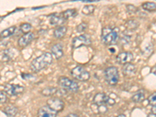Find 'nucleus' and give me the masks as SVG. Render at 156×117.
<instances>
[{"instance_id": "26", "label": "nucleus", "mask_w": 156, "mask_h": 117, "mask_svg": "<svg viewBox=\"0 0 156 117\" xmlns=\"http://www.w3.org/2000/svg\"><path fill=\"white\" fill-rule=\"evenodd\" d=\"M139 23L136 20H130L129 21L126 22V27L128 29L130 30H135V29L138 27Z\"/></svg>"}, {"instance_id": "20", "label": "nucleus", "mask_w": 156, "mask_h": 117, "mask_svg": "<svg viewBox=\"0 0 156 117\" xmlns=\"http://www.w3.org/2000/svg\"><path fill=\"white\" fill-rule=\"evenodd\" d=\"M13 53L10 49H6L3 50L1 53V56H2V62H8V61L11 60L13 58Z\"/></svg>"}, {"instance_id": "28", "label": "nucleus", "mask_w": 156, "mask_h": 117, "mask_svg": "<svg viewBox=\"0 0 156 117\" xmlns=\"http://www.w3.org/2000/svg\"><path fill=\"white\" fill-rule=\"evenodd\" d=\"M87 28V24L86 23H81L77 27V32L79 33H82L84 32V30H86V29Z\"/></svg>"}, {"instance_id": "33", "label": "nucleus", "mask_w": 156, "mask_h": 117, "mask_svg": "<svg viewBox=\"0 0 156 117\" xmlns=\"http://www.w3.org/2000/svg\"><path fill=\"white\" fill-rule=\"evenodd\" d=\"M64 117H79V116H78L77 115H76L75 113H69V115L66 116Z\"/></svg>"}, {"instance_id": "32", "label": "nucleus", "mask_w": 156, "mask_h": 117, "mask_svg": "<svg viewBox=\"0 0 156 117\" xmlns=\"http://www.w3.org/2000/svg\"><path fill=\"white\" fill-rule=\"evenodd\" d=\"M115 103H116L115 99H113V98H112L110 96H108V101H107L106 104L108 105H113L115 104Z\"/></svg>"}, {"instance_id": "10", "label": "nucleus", "mask_w": 156, "mask_h": 117, "mask_svg": "<svg viewBox=\"0 0 156 117\" xmlns=\"http://www.w3.org/2000/svg\"><path fill=\"white\" fill-rule=\"evenodd\" d=\"M57 112L46 105L39 108L38 111V117H56Z\"/></svg>"}, {"instance_id": "2", "label": "nucleus", "mask_w": 156, "mask_h": 117, "mask_svg": "<svg viewBox=\"0 0 156 117\" xmlns=\"http://www.w3.org/2000/svg\"><path fill=\"white\" fill-rule=\"evenodd\" d=\"M119 40V28H111L109 27H106L102 29V41L105 45L112 46L116 45Z\"/></svg>"}, {"instance_id": "31", "label": "nucleus", "mask_w": 156, "mask_h": 117, "mask_svg": "<svg viewBox=\"0 0 156 117\" xmlns=\"http://www.w3.org/2000/svg\"><path fill=\"white\" fill-rule=\"evenodd\" d=\"M126 7H127V10L131 13H135V11L136 10V7H135L134 6H133V5H127Z\"/></svg>"}, {"instance_id": "23", "label": "nucleus", "mask_w": 156, "mask_h": 117, "mask_svg": "<svg viewBox=\"0 0 156 117\" xmlns=\"http://www.w3.org/2000/svg\"><path fill=\"white\" fill-rule=\"evenodd\" d=\"M95 9V6L94 5H86L84 6L83 7L82 9V13L84 15L88 16L91 15L92 13H94V11Z\"/></svg>"}, {"instance_id": "25", "label": "nucleus", "mask_w": 156, "mask_h": 117, "mask_svg": "<svg viewBox=\"0 0 156 117\" xmlns=\"http://www.w3.org/2000/svg\"><path fill=\"white\" fill-rule=\"evenodd\" d=\"M142 8H143L144 10L152 12V11H155L156 9V4L155 2H144L143 4H142Z\"/></svg>"}, {"instance_id": "14", "label": "nucleus", "mask_w": 156, "mask_h": 117, "mask_svg": "<svg viewBox=\"0 0 156 117\" xmlns=\"http://www.w3.org/2000/svg\"><path fill=\"white\" fill-rule=\"evenodd\" d=\"M51 52L52 55L56 59H59L63 56V46L62 44L57 43L55 44L54 46L51 48Z\"/></svg>"}, {"instance_id": "8", "label": "nucleus", "mask_w": 156, "mask_h": 117, "mask_svg": "<svg viewBox=\"0 0 156 117\" xmlns=\"http://www.w3.org/2000/svg\"><path fill=\"white\" fill-rule=\"evenodd\" d=\"M46 104H47V106H48L50 108H52V110L56 111L57 113L63 110L64 105H65L63 100L58 98H51L47 100Z\"/></svg>"}, {"instance_id": "22", "label": "nucleus", "mask_w": 156, "mask_h": 117, "mask_svg": "<svg viewBox=\"0 0 156 117\" xmlns=\"http://www.w3.org/2000/svg\"><path fill=\"white\" fill-rule=\"evenodd\" d=\"M63 17L65 18L66 20H68L69 18H73L74 17H76L77 14V12L75 9H66V11H64L63 13H62Z\"/></svg>"}, {"instance_id": "19", "label": "nucleus", "mask_w": 156, "mask_h": 117, "mask_svg": "<svg viewBox=\"0 0 156 117\" xmlns=\"http://www.w3.org/2000/svg\"><path fill=\"white\" fill-rule=\"evenodd\" d=\"M3 112L5 113V114L9 117L15 116L18 113V108L15 106H7L4 108Z\"/></svg>"}, {"instance_id": "30", "label": "nucleus", "mask_w": 156, "mask_h": 117, "mask_svg": "<svg viewBox=\"0 0 156 117\" xmlns=\"http://www.w3.org/2000/svg\"><path fill=\"white\" fill-rule=\"evenodd\" d=\"M107 111V108L105 105H101L98 106V113H105Z\"/></svg>"}, {"instance_id": "16", "label": "nucleus", "mask_w": 156, "mask_h": 117, "mask_svg": "<svg viewBox=\"0 0 156 117\" xmlns=\"http://www.w3.org/2000/svg\"><path fill=\"white\" fill-rule=\"evenodd\" d=\"M66 31H67V27L66 26L58 27L57 28L55 29L54 32H53V36L56 39H60L65 36Z\"/></svg>"}, {"instance_id": "24", "label": "nucleus", "mask_w": 156, "mask_h": 117, "mask_svg": "<svg viewBox=\"0 0 156 117\" xmlns=\"http://www.w3.org/2000/svg\"><path fill=\"white\" fill-rule=\"evenodd\" d=\"M149 104L152 105V112L153 114L156 115V94H153L148 98Z\"/></svg>"}, {"instance_id": "15", "label": "nucleus", "mask_w": 156, "mask_h": 117, "mask_svg": "<svg viewBox=\"0 0 156 117\" xmlns=\"http://www.w3.org/2000/svg\"><path fill=\"white\" fill-rule=\"evenodd\" d=\"M66 20L63 17V14L58 15V14H54L50 17V24L52 25H56V26H59L61 24H63Z\"/></svg>"}, {"instance_id": "18", "label": "nucleus", "mask_w": 156, "mask_h": 117, "mask_svg": "<svg viewBox=\"0 0 156 117\" xmlns=\"http://www.w3.org/2000/svg\"><path fill=\"white\" fill-rule=\"evenodd\" d=\"M16 30H17L16 26H12L10 27H9V28L2 30V31H1V34H0L1 38H6L9 37V36L13 35V34L15 33Z\"/></svg>"}, {"instance_id": "13", "label": "nucleus", "mask_w": 156, "mask_h": 117, "mask_svg": "<svg viewBox=\"0 0 156 117\" xmlns=\"http://www.w3.org/2000/svg\"><path fill=\"white\" fill-rule=\"evenodd\" d=\"M136 73V67L132 63H126L125 65H124L123 67V74L124 76L129 77H134Z\"/></svg>"}, {"instance_id": "6", "label": "nucleus", "mask_w": 156, "mask_h": 117, "mask_svg": "<svg viewBox=\"0 0 156 117\" xmlns=\"http://www.w3.org/2000/svg\"><path fill=\"white\" fill-rule=\"evenodd\" d=\"M91 44V39L88 35H80L73 38L71 46L73 48H77L84 46H90Z\"/></svg>"}, {"instance_id": "3", "label": "nucleus", "mask_w": 156, "mask_h": 117, "mask_svg": "<svg viewBox=\"0 0 156 117\" xmlns=\"http://www.w3.org/2000/svg\"><path fill=\"white\" fill-rule=\"evenodd\" d=\"M105 80L109 85H116L119 81V71L116 66H109L104 71Z\"/></svg>"}, {"instance_id": "1", "label": "nucleus", "mask_w": 156, "mask_h": 117, "mask_svg": "<svg viewBox=\"0 0 156 117\" xmlns=\"http://www.w3.org/2000/svg\"><path fill=\"white\" fill-rule=\"evenodd\" d=\"M52 63V55L50 52H45L33 59L30 63V69L34 73H38L45 68L48 67Z\"/></svg>"}, {"instance_id": "5", "label": "nucleus", "mask_w": 156, "mask_h": 117, "mask_svg": "<svg viewBox=\"0 0 156 117\" xmlns=\"http://www.w3.org/2000/svg\"><path fill=\"white\" fill-rule=\"evenodd\" d=\"M71 75L80 81H87L90 78V74L87 70L80 66H77L71 70Z\"/></svg>"}, {"instance_id": "12", "label": "nucleus", "mask_w": 156, "mask_h": 117, "mask_svg": "<svg viewBox=\"0 0 156 117\" xmlns=\"http://www.w3.org/2000/svg\"><path fill=\"white\" fill-rule=\"evenodd\" d=\"M108 95H106L105 93H98L96 94L93 98V103L97 106L105 105L108 101Z\"/></svg>"}, {"instance_id": "29", "label": "nucleus", "mask_w": 156, "mask_h": 117, "mask_svg": "<svg viewBox=\"0 0 156 117\" xmlns=\"http://www.w3.org/2000/svg\"><path fill=\"white\" fill-rule=\"evenodd\" d=\"M0 98H1V104H3L6 101V93L5 91L0 92Z\"/></svg>"}, {"instance_id": "21", "label": "nucleus", "mask_w": 156, "mask_h": 117, "mask_svg": "<svg viewBox=\"0 0 156 117\" xmlns=\"http://www.w3.org/2000/svg\"><path fill=\"white\" fill-rule=\"evenodd\" d=\"M144 94L143 91H139L138 92L135 93L134 95L132 96L131 99L135 103H139V102H142L144 100Z\"/></svg>"}, {"instance_id": "11", "label": "nucleus", "mask_w": 156, "mask_h": 117, "mask_svg": "<svg viewBox=\"0 0 156 117\" xmlns=\"http://www.w3.org/2000/svg\"><path fill=\"white\" fill-rule=\"evenodd\" d=\"M35 38V35L34 33L29 32L27 34H24L23 36L20 38L18 40V45L20 47H26L34 40Z\"/></svg>"}, {"instance_id": "17", "label": "nucleus", "mask_w": 156, "mask_h": 117, "mask_svg": "<svg viewBox=\"0 0 156 117\" xmlns=\"http://www.w3.org/2000/svg\"><path fill=\"white\" fill-rule=\"evenodd\" d=\"M58 92V89L56 87H48L44 88L43 90H41V94L43 96H46V97H49V96H52L53 95H56V94Z\"/></svg>"}, {"instance_id": "7", "label": "nucleus", "mask_w": 156, "mask_h": 117, "mask_svg": "<svg viewBox=\"0 0 156 117\" xmlns=\"http://www.w3.org/2000/svg\"><path fill=\"white\" fill-rule=\"evenodd\" d=\"M24 91V87L19 84H7L4 86V91L9 96H15L23 93Z\"/></svg>"}, {"instance_id": "27", "label": "nucleus", "mask_w": 156, "mask_h": 117, "mask_svg": "<svg viewBox=\"0 0 156 117\" xmlns=\"http://www.w3.org/2000/svg\"><path fill=\"white\" fill-rule=\"evenodd\" d=\"M30 30H31V25L28 23H24L20 25V30L24 34L30 32Z\"/></svg>"}, {"instance_id": "9", "label": "nucleus", "mask_w": 156, "mask_h": 117, "mask_svg": "<svg viewBox=\"0 0 156 117\" xmlns=\"http://www.w3.org/2000/svg\"><path fill=\"white\" fill-rule=\"evenodd\" d=\"M134 59V55L130 52H120L116 56V62L120 65H125L126 63H130Z\"/></svg>"}, {"instance_id": "35", "label": "nucleus", "mask_w": 156, "mask_h": 117, "mask_svg": "<svg viewBox=\"0 0 156 117\" xmlns=\"http://www.w3.org/2000/svg\"><path fill=\"white\" fill-rule=\"evenodd\" d=\"M116 117H126V116L125 115H124V114H120V115L117 116Z\"/></svg>"}, {"instance_id": "34", "label": "nucleus", "mask_w": 156, "mask_h": 117, "mask_svg": "<svg viewBox=\"0 0 156 117\" xmlns=\"http://www.w3.org/2000/svg\"><path fill=\"white\" fill-rule=\"evenodd\" d=\"M147 117H156V115H155L153 113H149V114L147 115Z\"/></svg>"}, {"instance_id": "4", "label": "nucleus", "mask_w": 156, "mask_h": 117, "mask_svg": "<svg viewBox=\"0 0 156 117\" xmlns=\"http://www.w3.org/2000/svg\"><path fill=\"white\" fill-rule=\"evenodd\" d=\"M58 84L63 89L70 92H77L79 90V85L77 83L66 77H61L58 78Z\"/></svg>"}]
</instances>
